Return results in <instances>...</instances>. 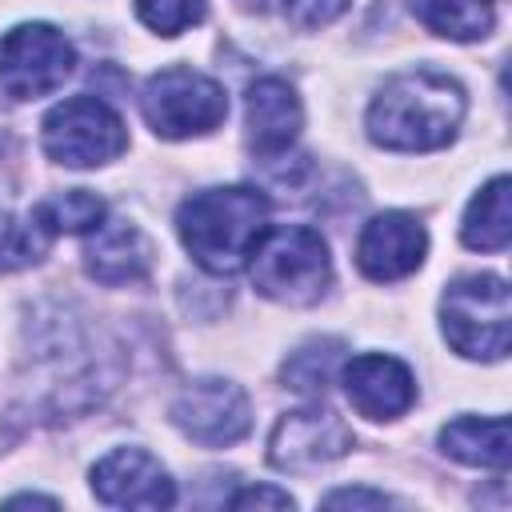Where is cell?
Here are the masks:
<instances>
[{"label":"cell","mask_w":512,"mask_h":512,"mask_svg":"<svg viewBox=\"0 0 512 512\" xmlns=\"http://www.w3.org/2000/svg\"><path fill=\"white\" fill-rule=\"evenodd\" d=\"M464 88L448 72L412 68L384 80L368 104V136L388 152H432L444 148L464 120Z\"/></svg>","instance_id":"6da1fadb"},{"label":"cell","mask_w":512,"mask_h":512,"mask_svg":"<svg viewBox=\"0 0 512 512\" xmlns=\"http://www.w3.org/2000/svg\"><path fill=\"white\" fill-rule=\"evenodd\" d=\"M272 204L260 188L228 184L192 192L176 212V232L204 272L232 276L248 264L260 236L268 232Z\"/></svg>","instance_id":"7a4b0ae2"},{"label":"cell","mask_w":512,"mask_h":512,"mask_svg":"<svg viewBox=\"0 0 512 512\" xmlns=\"http://www.w3.org/2000/svg\"><path fill=\"white\" fill-rule=\"evenodd\" d=\"M248 268L260 296L292 308L316 304L332 284L328 244L308 224H280V228L268 224L256 252L248 256Z\"/></svg>","instance_id":"3957f363"},{"label":"cell","mask_w":512,"mask_h":512,"mask_svg":"<svg viewBox=\"0 0 512 512\" xmlns=\"http://www.w3.org/2000/svg\"><path fill=\"white\" fill-rule=\"evenodd\" d=\"M444 340L468 360H504L512 344V296L492 272L460 276L440 296Z\"/></svg>","instance_id":"277c9868"},{"label":"cell","mask_w":512,"mask_h":512,"mask_svg":"<svg viewBox=\"0 0 512 512\" xmlns=\"http://www.w3.org/2000/svg\"><path fill=\"white\" fill-rule=\"evenodd\" d=\"M144 120L156 136L164 140H188V136H208L212 128L224 124L228 116V96L224 88L192 68H164L148 76L144 96H140Z\"/></svg>","instance_id":"5b68a950"},{"label":"cell","mask_w":512,"mask_h":512,"mask_svg":"<svg viewBox=\"0 0 512 512\" xmlns=\"http://www.w3.org/2000/svg\"><path fill=\"white\" fill-rule=\"evenodd\" d=\"M44 152L64 168H96L128 148V128L112 104L96 96L60 100L40 124Z\"/></svg>","instance_id":"8992f818"},{"label":"cell","mask_w":512,"mask_h":512,"mask_svg":"<svg viewBox=\"0 0 512 512\" xmlns=\"http://www.w3.org/2000/svg\"><path fill=\"white\" fill-rule=\"evenodd\" d=\"M76 68L72 40L52 24H16L0 40V88L12 100L56 92Z\"/></svg>","instance_id":"52a82bcc"},{"label":"cell","mask_w":512,"mask_h":512,"mask_svg":"<svg viewBox=\"0 0 512 512\" xmlns=\"http://www.w3.org/2000/svg\"><path fill=\"white\" fill-rule=\"evenodd\" d=\"M172 424L204 448H228L236 440L248 436L252 428V404L244 396L240 384L220 380V376H204L192 380L176 404H172Z\"/></svg>","instance_id":"ba28073f"},{"label":"cell","mask_w":512,"mask_h":512,"mask_svg":"<svg viewBox=\"0 0 512 512\" xmlns=\"http://www.w3.org/2000/svg\"><path fill=\"white\" fill-rule=\"evenodd\" d=\"M352 448V428L328 408L284 412L268 436V460L280 472H312Z\"/></svg>","instance_id":"9c48e42d"},{"label":"cell","mask_w":512,"mask_h":512,"mask_svg":"<svg viewBox=\"0 0 512 512\" xmlns=\"http://www.w3.org/2000/svg\"><path fill=\"white\" fill-rule=\"evenodd\" d=\"M92 492L108 508H172L176 484L144 448H112L92 468Z\"/></svg>","instance_id":"30bf717a"},{"label":"cell","mask_w":512,"mask_h":512,"mask_svg":"<svg viewBox=\"0 0 512 512\" xmlns=\"http://www.w3.org/2000/svg\"><path fill=\"white\" fill-rule=\"evenodd\" d=\"M428 252V232L416 216L408 212H380L364 224L356 240V264L368 280H404L424 264Z\"/></svg>","instance_id":"8fae6325"},{"label":"cell","mask_w":512,"mask_h":512,"mask_svg":"<svg viewBox=\"0 0 512 512\" xmlns=\"http://www.w3.org/2000/svg\"><path fill=\"white\" fill-rule=\"evenodd\" d=\"M304 128V108L300 96L288 80L280 76H260L256 84H248L244 96V144L252 156L272 160L284 156L296 136Z\"/></svg>","instance_id":"7c38bea8"},{"label":"cell","mask_w":512,"mask_h":512,"mask_svg":"<svg viewBox=\"0 0 512 512\" xmlns=\"http://www.w3.org/2000/svg\"><path fill=\"white\" fill-rule=\"evenodd\" d=\"M340 380H344L352 408L368 420H396L416 400V380H412L408 364L396 356H384V352L352 356L344 364Z\"/></svg>","instance_id":"4fadbf2b"},{"label":"cell","mask_w":512,"mask_h":512,"mask_svg":"<svg viewBox=\"0 0 512 512\" xmlns=\"http://www.w3.org/2000/svg\"><path fill=\"white\" fill-rule=\"evenodd\" d=\"M152 240L128 224V220H100L92 232H88V244H84V268L92 280L108 284V288H120V284H136L148 276L152 268Z\"/></svg>","instance_id":"5bb4252c"},{"label":"cell","mask_w":512,"mask_h":512,"mask_svg":"<svg viewBox=\"0 0 512 512\" xmlns=\"http://www.w3.org/2000/svg\"><path fill=\"white\" fill-rule=\"evenodd\" d=\"M440 448L444 456L472 464V468H508V416H456L452 424L440 428Z\"/></svg>","instance_id":"9a60e30c"},{"label":"cell","mask_w":512,"mask_h":512,"mask_svg":"<svg viewBox=\"0 0 512 512\" xmlns=\"http://www.w3.org/2000/svg\"><path fill=\"white\" fill-rule=\"evenodd\" d=\"M512 184L508 176H492L468 204L460 240L476 252H504L512 240Z\"/></svg>","instance_id":"2e32d148"},{"label":"cell","mask_w":512,"mask_h":512,"mask_svg":"<svg viewBox=\"0 0 512 512\" xmlns=\"http://www.w3.org/2000/svg\"><path fill=\"white\" fill-rule=\"evenodd\" d=\"M412 16L444 40H484L496 24L492 0H412Z\"/></svg>","instance_id":"e0dca14e"},{"label":"cell","mask_w":512,"mask_h":512,"mask_svg":"<svg viewBox=\"0 0 512 512\" xmlns=\"http://www.w3.org/2000/svg\"><path fill=\"white\" fill-rule=\"evenodd\" d=\"M340 356H344V344L332 340V336H320V340H304L280 368L284 376V388L292 392H304V396H324L336 368H340Z\"/></svg>","instance_id":"ac0fdd59"},{"label":"cell","mask_w":512,"mask_h":512,"mask_svg":"<svg viewBox=\"0 0 512 512\" xmlns=\"http://www.w3.org/2000/svg\"><path fill=\"white\" fill-rule=\"evenodd\" d=\"M32 216H36L52 236H60V232H68V236H88V232L108 216V208H104V200H100L96 192L68 188V192H56V196L40 200V204L32 208Z\"/></svg>","instance_id":"d6986e66"},{"label":"cell","mask_w":512,"mask_h":512,"mask_svg":"<svg viewBox=\"0 0 512 512\" xmlns=\"http://www.w3.org/2000/svg\"><path fill=\"white\" fill-rule=\"evenodd\" d=\"M52 232L36 216H16L0 208V272H20L32 268L48 256Z\"/></svg>","instance_id":"ffe728a7"},{"label":"cell","mask_w":512,"mask_h":512,"mask_svg":"<svg viewBox=\"0 0 512 512\" xmlns=\"http://www.w3.org/2000/svg\"><path fill=\"white\" fill-rule=\"evenodd\" d=\"M136 16L160 36H180L204 20V0H136Z\"/></svg>","instance_id":"44dd1931"},{"label":"cell","mask_w":512,"mask_h":512,"mask_svg":"<svg viewBox=\"0 0 512 512\" xmlns=\"http://www.w3.org/2000/svg\"><path fill=\"white\" fill-rule=\"evenodd\" d=\"M280 8L296 28H320V24H332L348 8V0H284Z\"/></svg>","instance_id":"7402d4cb"},{"label":"cell","mask_w":512,"mask_h":512,"mask_svg":"<svg viewBox=\"0 0 512 512\" xmlns=\"http://www.w3.org/2000/svg\"><path fill=\"white\" fill-rule=\"evenodd\" d=\"M296 500L284 488H244L228 496V508H292Z\"/></svg>","instance_id":"603a6c76"},{"label":"cell","mask_w":512,"mask_h":512,"mask_svg":"<svg viewBox=\"0 0 512 512\" xmlns=\"http://www.w3.org/2000/svg\"><path fill=\"white\" fill-rule=\"evenodd\" d=\"M392 504L384 492H368V488H340L332 496H324V508H384Z\"/></svg>","instance_id":"cb8c5ba5"},{"label":"cell","mask_w":512,"mask_h":512,"mask_svg":"<svg viewBox=\"0 0 512 512\" xmlns=\"http://www.w3.org/2000/svg\"><path fill=\"white\" fill-rule=\"evenodd\" d=\"M8 504H44V508H56L60 500H52V496H36V492H24V496H8Z\"/></svg>","instance_id":"d4e9b609"},{"label":"cell","mask_w":512,"mask_h":512,"mask_svg":"<svg viewBox=\"0 0 512 512\" xmlns=\"http://www.w3.org/2000/svg\"><path fill=\"white\" fill-rule=\"evenodd\" d=\"M244 4H264V0H244Z\"/></svg>","instance_id":"484cf974"}]
</instances>
